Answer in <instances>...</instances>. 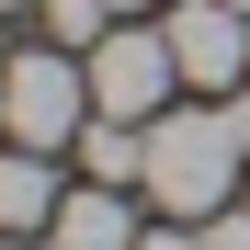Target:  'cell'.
I'll return each mask as SVG.
<instances>
[{
    "instance_id": "6da1fadb",
    "label": "cell",
    "mask_w": 250,
    "mask_h": 250,
    "mask_svg": "<svg viewBox=\"0 0 250 250\" xmlns=\"http://www.w3.org/2000/svg\"><path fill=\"white\" fill-rule=\"evenodd\" d=\"M91 57L80 46H12L0 57V137L12 148H80V125H91Z\"/></svg>"
},
{
    "instance_id": "7a4b0ae2",
    "label": "cell",
    "mask_w": 250,
    "mask_h": 250,
    "mask_svg": "<svg viewBox=\"0 0 250 250\" xmlns=\"http://www.w3.org/2000/svg\"><path fill=\"white\" fill-rule=\"evenodd\" d=\"M171 80H182V57H171V34H159V23H114L103 46H91V103L125 114V125H159Z\"/></svg>"
},
{
    "instance_id": "3957f363",
    "label": "cell",
    "mask_w": 250,
    "mask_h": 250,
    "mask_svg": "<svg viewBox=\"0 0 250 250\" xmlns=\"http://www.w3.org/2000/svg\"><path fill=\"white\" fill-rule=\"evenodd\" d=\"M159 34H171V57H182L193 91H250V12L239 0H171Z\"/></svg>"
},
{
    "instance_id": "277c9868",
    "label": "cell",
    "mask_w": 250,
    "mask_h": 250,
    "mask_svg": "<svg viewBox=\"0 0 250 250\" xmlns=\"http://www.w3.org/2000/svg\"><path fill=\"white\" fill-rule=\"evenodd\" d=\"M57 171H46V148H0V239H46L57 228Z\"/></svg>"
},
{
    "instance_id": "5b68a950",
    "label": "cell",
    "mask_w": 250,
    "mask_h": 250,
    "mask_svg": "<svg viewBox=\"0 0 250 250\" xmlns=\"http://www.w3.org/2000/svg\"><path fill=\"white\" fill-rule=\"evenodd\" d=\"M148 228L114 205V182H91V193H68L57 205V228H46V250H137Z\"/></svg>"
},
{
    "instance_id": "8992f818",
    "label": "cell",
    "mask_w": 250,
    "mask_h": 250,
    "mask_svg": "<svg viewBox=\"0 0 250 250\" xmlns=\"http://www.w3.org/2000/svg\"><path fill=\"white\" fill-rule=\"evenodd\" d=\"M34 23H46V46H80V57H91L125 12H114V0H34Z\"/></svg>"
},
{
    "instance_id": "52a82bcc",
    "label": "cell",
    "mask_w": 250,
    "mask_h": 250,
    "mask_svg": "<svg viewBox=\"0 0 250 250\" xmlns=\"http://www.w3.org/2000/svg\"><path fill=\"white\" fill-rule=\"evenodd\" d=\"M205 250H250V205H216L205 216Z\"/></svg>"
},
{
    "instance_id": "ba28073f",
    "label": "cell",
    "mask_w": 250,
    "mask_h": 250,
    "mask_svg": "<svg viewBox=\"0 0 250 250\" xmlns=\"http://www.w3.org/2000/svg\"><path fill=\"white\" fill-rule=\"evenodd\" d=\"M137 250H205V228H193V216H182V228H148Z\"/></svg>"
},
{
    "instance_id": "9c48e42d",
    "label": "cell",
    "mask_w": 250,
    "mask_h": 250,
    "mask_svg": "<svg viewBox=\"0 0 250 250\" xmlns=\"http://www.w3.org/2000/svg\"><path fill=\"white\" fill-rule=\"evenodd\" d=\"M12 12H34V0H0V23H12Z\"/></svg>"
},
{
    "instance_id": "30bf717a",
    "label": "cell",
    "mask_w": 250,
    "mask_h": 250,
    "mask_svg": "<svg viewBox=\"0 0 250 250\" xmlns=\"http://www.w3.org/2000/svg\"><path fill=\"white\" fill-rule=\"evenodd\" d=\"M0 250H46V239H0Z\"/></svg>"
},
{
    "instance_id": "8fae6325",
    "label": "cell",
    "mask_w": 250,
    "mask_h": 250,
    "mask_svg": "<svg viewBox=\"0 0 250 250\" xmlns=\"http://www.w3.org/2000/svg\"><path fill=\"white\" fill-rule=\"evenodd\" d=\"M114 12H148V0H114Z\"/></svg>"
},
{
    "instance_id": "7c38bea8",
    "label": "cell",
    "mask_w": 250,
    "mask_h": 250,
    "mask_svg": "<svg viewBox=\"0 0 250 250\" xmlns=\"http://www.w3.org/2000/svg\"><path fill=\"white\" fill-rule=\"evenodd\" d=\"M239 205H250V182H239Z\"/></svg>"
},
{
    "instance_id": "4fadbf2b",
    "label": "cell",
    "mask_w": 250,
    "mask_h": 250,
    "mask_svg": "<svg viewBox=\"0 0 250 250\" xmlns=\"http://www.w3.org/2000/svg\"><path fill=\"white\" fill-rule=\"evenodd\" d=\"M0 57H12V46H0Z\"/></svg>"
},
{
    "instance_id": "5bb4252c",
    "label": "cell",
    "mask_w": 250,
    "mask_h": 250,
    "mask_svg": "<svg viewBox=\"0 0 250 250\" xmlns=\"http://www.w3.org/2000/svg\"><path fill=\"white\" fill-rule=\"evenodd\" d=\"M239 12H250V0H239Z\"/></svg>"
}]
</instances>
